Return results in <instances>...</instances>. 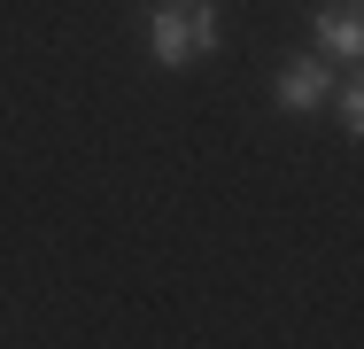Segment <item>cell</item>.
<instances>
[{
    "mask_svg": "<svg viewBox=\"0 0 364 349\" xmlns=\"http://www.w3.org/2000/svg\"><path fill=\"white\" fill-rule=\"evenodd\" d=\"M186 39H194V63L225 47V24H218V8H210V0H194V8H186Z\"/></svg>",
    "mask_w": 364,
    "mask_h": 349,
    "instance_id": "obj_4",
    "label": "cell"
},
{
    "mask_svg": "<svg viewBox=\"0 0 364 349\" xmlns=\"http://www.w3.org/2000/svg\"><path fill=\"white\" fill-rule=\"evenodd\" d=\"M318 47L326 55H357L364 47V0H326L318 8Z\"/></svg>",
    "mask_w": 364,
    "mask_h": 349,
    "instance_id": "obj_3",
    "label": "cell"
},
{
    "mask_svg": "<svg viewBox=\"0 0 364 349\" xmlns=\"http://www.w3.org/2000/svg\"><path fill=\"white\" fill-rule=\"evenodd\" d=\"M326 101H333V117H341V132L357 140V132H364V93H357V85H333Z\"/></svg>",
    "mask_w": 364,
    "mask_h": 349,
    "instance_id": "obj_5",
    "label": "cell"
},
{
    "mask_svg": "<svg viewBox=\"0 0 364 349\" xmlns=\"http://www.w3.org/2000/svg\"><path fill=\"white\" fill-rule=\"evenodd\" d=\"M326 93H333V70H326L318 47H310V55H287L279 78H272V101H279L287 117H318V109H326Z\"/></svg>",
    "mask_w": 364,
    "mask_h": 349,
    "instance_id": "obj_1",
    "label": "cell"
},
{
    "mask_svg": "<svg viewBox=\"0 0 364 349\" xmlns=\"http://www.w3.org/2000/svg\"><path fill=\"white\" fill-rule=\"evenodd\" d=\"M147 55L163 70H186L194 63V39H186V8H155L147 16Z\"/></svg>",
    "mask_w": 364,
    "mask_h": 349,
    "instance_id": "obj_2",
    "label": "cell"
}]
</instances>
